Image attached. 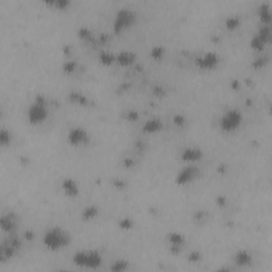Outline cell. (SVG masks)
<instances>
[{"label":"cell","mask_w":272,"mask_h":272,"mask_svg":"<svg viewBox=\"0 0 272 272\" xmlns=\"http://www.w3.org/2000/svg\"><path fill=\"white\" fill-rule=\"evenodd\" d=\"M66 235L61 231H52L46 236L45 242L51 249H59L66 243Z\"/></svg>","instance_id":"6da1fadb"}]
</instances>
